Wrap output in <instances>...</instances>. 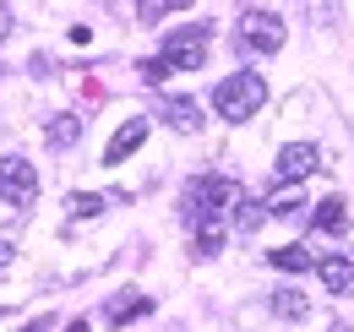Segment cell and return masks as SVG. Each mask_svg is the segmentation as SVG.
Returning a JSON list of instances; mask_svg holds the SVG:
<instances>
[{
  "instance_id": "cell-9",
  "label": "cell",
  "mask_w": 354,
  "mask_h": 332,
  "mask_svg": "<svg viewBox=\"0 0 354 332\" xmlns=\"http://www.w3.org/2000/svg\"><path fill=\"white\" fill-rule=\"evenodd\" d=\"M158 120H169L175 131H196L202 125V109L191 98H158Z\"/></svg>"
},
{
  "instance_id": "cell-2",
  "label": "cell",
  "mask_w": 354,
  "mask_h": 332,
  "mask_svg": "<svg viewBox=\"0 0 354 332\" xmlns=\"http://www.w3.org/2000/svg\"><path fill=\"white\" fill-rule=\"evenodd\" d=\"M207 39H213V28H207V22L175 28V33L164 39V66H169V71H196V66L207 60Z\"/></svg>"
},
{
  "instance_id": "cell-18",
  "label": "cell",
  "mask_w": 354,
  "mask_h": 332,
  "mask_svg": "<svg viewBox=\"0 0 354 332\" xmlns=\"http://www.w3.org/2000/svg\"><path fill=\"white\" fill-rule=\"evenodd\" d=\"M66 208H71V218H98V212L109 208V196H93V191H77V196H71Z\"/></svg>"
},
{
  "instance_id": "cell-15",
  "label": "cell",
  "mask_w": 354,
  "mask_h": 332,
  "mask_svg": "<svg viewBox=\"0 0 354 332\" xmlns=\"http://www.w3.org/2000/svg\"><path fill=\"white\" fill-rule=\"evenodd\" d=\"M44 136H49V147H71V142L82 136V120H77V115H55Z\"/></svg>"
},
{
  "instance_id": "cell-4",
  "label": "cell",
  "mask_w": 354,
  "mask_h": 332,
  "mask_svg": "<svg viewBox=\"0 0 354 332\" xmlns=\"http://www.w3.org/2000/svg\"><path fill=\"white\" fill-rule=\"evenodd\" d=\"M283 17H272V11H245L240 17V44L245 49H257V55H278L283 49Z\"/></svg>"
},
{
  "instance_id": "cell-19",
  "label": "cell",
  "mask_w": 354,
  "mask_h": 332,
  "mask_svg": "<svg viewBox=\"0 0 354 332\" xmlns=\"http://www.w3.org/2000/svg\"><path fill=\"white\" fill-rule=\"evenodd\" d=\"M164 77H169V66H164V55H158V60H142V82H147V87H158Z\"/></svg>"
},
{
  "instance_id": "cell-10",
  "label": "cell",
  "mask_w": 354,
  "mask_h": 332,
  "mask_svg": "<svg viewBox=\"0 0 354 332\" xmlns=\"http://www.w3.org/2000/svg\"><path fill=\"white\" fill-rule=\"evenodd\" d=\"M196 223V256H218L223 246V212H202V218H191Z\"/></svg>"
},
{
  "instance_id": "cell-6",
  "label": "cell",
  "mask_w": 354,
  "mask_h": 332,
  "mask_svg": "<svg viewBox=\"0 0 354 332\" xmlns=\"http://www.w3.org/2000/svg\"><path fill=\"white\" fill-rule=\"evenodd\" d=\"M316 278L327 284V294H349L354 289V256H344V250L316 256Z\"/></svg>"
},
{
  "instance_id": "cell-13",
  "label": "cell",
  "mask_w": 354,
  "mask_h": 332,
  "mask_svg": "<svg viewBox=\"0 0 354 332\" xmlns=\"http://www.w3.org/2000/svg\"><path fill=\"white\" fill-rule=\"evenodd\" d=\"M267 261H272L278 273H306V267H316V256H310L306 246H278V250H267Z\"/></svg>"
},
{
  "instance_id": "cell-14",
  "label": "cell",
  "mask_w": 354,
  "mask_h": 332,
  "mask_svg": "<svg viewBox=\"0 0 354 332\" xmlns=\"http://www.w3.org/2000/svg\"><path fill=\"white\" fill-rule=\"evenodd\" d=\"M229 218H234V229H245V234H251V229H262V223H267V202H251V196H240Z\"/></svg>"
},
{
  "instance_id": "cell-22",
  "label": "cell",
  "mask_w": 354,
  "mask_h": 332,
  "mask_svg": "<svg viewBox=\"0 0 354 332\" xmlns=\"http://www.w3.org/2000/svg\"><path fill=\"white\" fill-rule=\"evenodd\" d=\"M66 332H88V322H71V327H66Z\"/></svg>"
},
{
  "instance_id": "cell-20",
  "label": "cell",
  "mask_w": 354,
  "mask_h": 332,
  "mask_svg": "<svg viewBox=\"0 0 354 332\" xmlns=\"http://www.w3.org/2000/svg\"><path fill=\"white\" fill-rule=\"evenodd\" d=\"M11 256H17V246H11V240H0V267H6Z\"/></svg>"
},
{
  "instance_id": "cell-21",
  "label": "cell",
  "mask_w": 354,
  "mask_h": 332,
  "mask_svg": "<svg viewBox=\"0 0 354 332\" xmlns=\"http://www.w3.org/2000/svg\"><path fill=\"white\" fill-rule=\"evenodd\" d=\"M6 33H11V11L0 6V39H6Z\"/></svg>"
},
{
  "instance_id": "cell-1",
  "label": "cell",
  "mask_w": 354,
  "mask_h": 332,
  "mask_svg": "<svg viewBox=\"0 0 354 332\" xmlns=\"http://www.w3.org/2000/svg\"><path fill=\"white\" fill-rule=\"evenodd\" d=\"M267 104V82L257 77V71H234V77H223L218 87H213V109H218L223 120H251L257 109Z\"/></svg>"
},
{
  "instance_id": "cell-16",
  "label": "cell",
  "mask_w": 354,
  "mask_h": 332,
  "mask_svg": "<svg viewBox=\"0 0 354 332\" xmlns=\"http://www.w3.org/2000/svg\"><path fill=\"white\" fill-rule=\"evenodd\" d=\"M185 6H196V0H136V17L153 28V22H164L169 11H185Z\"/></svg>"
},
{
  "instance_id": "cell-5",
  "label": "cell",
  "mask_w": 354,
  "mask_h": 332,
  "mask_svg": "<svg viewBox=\"0 0 354 332\" xmlns=\"http://www.w3.org/2000/svg\"><path fill=\"white\" fill-rule=\"evenodd\" d=\"M278 180H289V185H300L306 174H316L322 169V153L310 147V142H289V147H278Z\"/></svg>"
},
{
  "instance_id": "cell-8",
  "label": "cell",
  "mask_w": 354,
  "mask_h": 332,
  "mask_svg": "<svg viewBox=\"0 0 354 332\" xmlns=\"http://www.w3.org/2000/svg\"><path fill=\"white\" fill-rule=\"evenodd\" d=\"M147 311H153V299H147V294H136V289H120L115 299H109V305H104V322H109V327H126V322L147 316Z\"/></svg>"
},
{
  "instance_id": "cell-7",
  "label": "cell",
  "mask_w": 354,
  "mask_h": 332,
  "mask_svg": "<svg viewBox=\"0 0 354 332\" xmlns=\"http://www.w3.org/2000/svg\"><path fill=\"white\" fill-rule=\"evenodd\" d=\"M142 142H147V120H126L120 131H115V136H109V147H104V164H109V169L126 164V158H131Z\"/></svg>"
},
{
  "instance_id": "cell-17",
  "label": "cell",
  "mask_w": 354,
  "mask_h": 332,
  "mask_svg": "<svg viewBox=\"0 0 354 332\" xmlns=\"http://www.w3.org/2000/svg\"><path fill=\"white\" fill-rule=\"evenodd\" d=\"M272 311H278V316H283V322H306V294H295V289H283L278 294V299H272Z\"/></svg>"
},
{
  "instance_id": "cell-3",
  "label": "cell",
  "mask_w": 354,
  "mask_h": 332,
  "mask_svg": "<svg viewBox=\"0 0 354 332\" xmlns=\"http://www.w3.org/2000/svg\"><path fill=\"white\" fill-rule=\"evenodd\" d=\"M0 202H11V208L39 202V174H33L28 158H0Z\"/></svg>"
},
{
  "instance_id": "cell-11",
  "label": "cell",
  "mask_w": 354,
  "mask_h": 332,
  "mask_svg": "<svg viewBox=\"0 0 354 332\" xmlns=\"http://www.w3.org/2000/svg\"><path fill=\"white\" fill-rule=\"evenodd\" d=\"M316 229H322V234H344V229H349L344 196H322V202H316Z\"/></svg>"
},
{
  "instance_id": "cell-12",
  "label": "cell",
  "mask_w": 354,
  "mask_h": 332,
  "mask_svg": "<svg viewBox=\"0 0 354 332\" xmlns=\"http://www.w3.org/2000/svg\"><path fill=\"white\" fill-rule=\"evenodd\" d=\"M300 208H306V196H300V185H289V180L267 196V218H295Z\"/></svg>"
}]
</instances>
